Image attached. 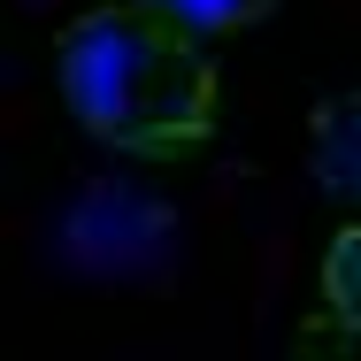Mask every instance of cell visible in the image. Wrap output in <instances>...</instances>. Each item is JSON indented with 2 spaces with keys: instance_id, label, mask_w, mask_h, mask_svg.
Masks as SVG:
<instances>
[{
  "instance_id": "obj_4",
  "label": "cell",
  "mask_w": 361,
  "mask_h": 361,
  "mask_svg": "<svg viewBox=\"0 0 361 361\" xmlns=\"http://www.w3.org/2000/svg\"><path fill=\"white\" fill-rule=\"evenodd\" d=\"M354 246H361V231H354V223H338V238H331V262H323V307H331L338 338L354 331Z\"/></svg>"
},
{
  "instance_id": "obj_1",
  "label": "cell",
  "mask_w": 361,
  "mask_h": 361,
  "mask_svg": "<svg viewBox=\"0 0 361 361\" xmlns=\"http://www.w3.org/2000/svg\"><path fill=\"white\" fill-rule=\"evenodd\" d=\"M54 62H62L70 116L116 154L169 161V154L208 146V131H216L223 77L208 54V31L177 23L146 0L85 8L54 39Z\"/></svg>"
},
{
  "instance_id": "obj_2",
  "label": "cell",
  "mask_w": 361,
  "mask_h": 361,
  "mask_svg": "<svg viewBox=\"0 0 361 361\" xmlns=\"http://www.w3.org/2000/svg\"><path fill=\"white\" fill-rule=\"evenodd\" d=\"M315 161H323L331 200H354V92L323 100V116H315Z\"/></svg>"
},
{
  "instance_id": "obj_3",
  "label": "cell",
  "mask_w": 361,
  "mask_h": 361,
  "mask_svg": "<svg viewBox=\"0 0 361 361\" xmlns=\"http://www.w3.org/2000/svg\"><path fill=\"white\" fill-rule=\"evenodd\" d=\"M146 8H161V16H177V23H192V31H246V23H262L277 0H146Z\"/></svg>"
}]
</instances>
